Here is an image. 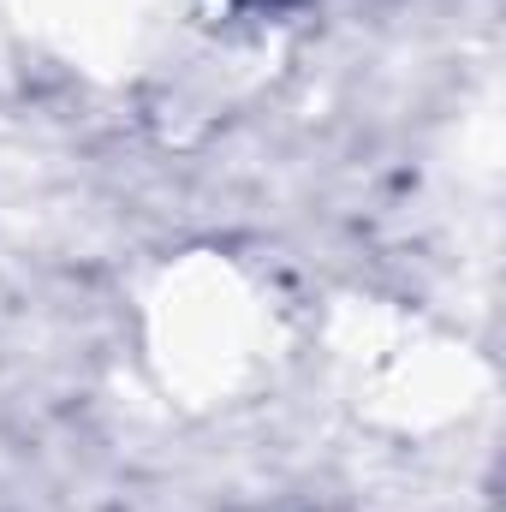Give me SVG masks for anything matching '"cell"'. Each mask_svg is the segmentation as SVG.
<instances>
[]
</instances>
